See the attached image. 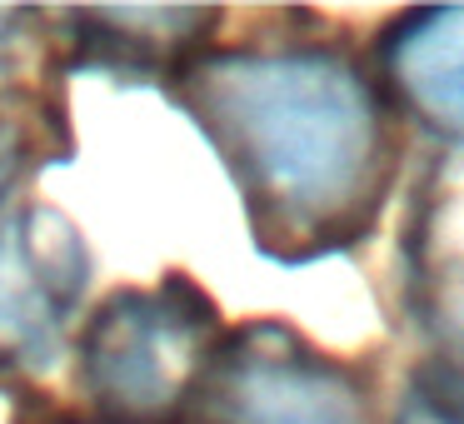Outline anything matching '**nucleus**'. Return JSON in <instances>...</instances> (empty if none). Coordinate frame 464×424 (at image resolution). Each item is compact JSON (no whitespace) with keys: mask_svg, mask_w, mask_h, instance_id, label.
<instances>
[{"mask_svg":"<svg viewBox=\"0 0 464 424\" xmlns=\"http://www.w3.org/2000/svg\"><path fill=\"white\" fill-rule=\"evenodd\" d=\"M394 424H464V380H454V374L420 380Z\"/></svg>","mask_w":464,"mask_h":424,"instance_id":"obj_6","label":"nucleus"},{"mask_svg":"<svg viewBox=\"0 0 464 424\" xmlns=\"http://www.w3.org/2000/svg\"><path fill=\"white\" fill-rule=\"evenodd\" d=\"M21 165H25V150H21V135L11 130V125L0 120V195L15 185V175H21Z\"/></svg>","mask_w":464,"mask_h":424,"instance_id":"obj_7","label":"nucleus"},{"mask_svg":"<svg viewBox=\"0 0 464 424\" xmlns=\"http://www.w3.org/2000/svg\"><path fill=\"white\" fill-rule=\"evenodd\" d=\"M195 115L280 240H330L380 200L390 130L364 75L330 51H235L190 71Z\"/></svg>","mask_w":464,"mask_h":424,"instance_id":"obj_1","label":"nucleus"},{"mask_svg":"<svg viewBox=\"0 0 464 424\" xmlns=\"http://www.w3.org/2000/svg\"><path fill=\"white\" fill-rule=\"evenodd\" d=\"M200 400L210 424H370L360 374L275 324L235 334Z\"/></svg>","mask_w":464,"mask_h":424,"instance_id":"obj_3","label":"nucleus"},{"mask_svg":"<svg viewBox=\"0 0 464 424\" xmlns=\"http://www.w3.org/2000/svg\"><path fill=\"white\" fill-rule=\"evenodd\" d=\"M205 334L210 304L180 280L111 294L81 334L85 394L121 419L175 414L205 380Z\"/></svg>","mask_w":464,"mask_h":424,"instance_id":"obj_2","label":"nucleus"},{"mask_svg":"<svg viewBox=\"0 0 464 424\" xmlns=\"http://www.w3.org/2000/svg\"><path fill=\"white\" fill-rule=\"evenodd\" d=\"M390 71L414 111L464 130V5L410 15L390 41Z\"/></svg>","mask_w":464,"mask_h":424,"instance_id":"obj_5","label":"nucleus"},{"mask_svg":"<svg viewBox=\"0 0 464 424\" xmlns=\"http://www.w3.org/2000/svg\"><path fill=\"white\" fill-rule=\"evenodd\" d=\"M85 275V245L61 210L25 205L0 225V364L45 370L61 354Z\"/></svg>","mask_w":464,"mask_h":424,"instance_id":"obj_4","label":"nucleus"}]
</instances>
